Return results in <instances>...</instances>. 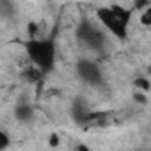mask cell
I'll list each match as a JSON object with an SVG mask.
<instances>
[{
  "instance_id": "cell-1",
  "label": "cell",
  "mask_w": 151,
  "mask_h": 151,
  "mask_svg": "<svg viewBox=\"0 0 151 151\" xmlns=\"http://www.w3.org/2000/svg\"><path fill=\"white\" fill-rule=\"evenodd\" d=\"M25 53L30 60V66L39 69L43 75L53 71L57 62V45L50 37H32L23 43Z\"/></svg>"
},
{
  "instance_id": "cell-2",
  "label": "cell",
  "mask_w": 151,
  "mask_h": 151,
  "mask_svg": "<svg viewBox=\"0 0 151 151\" xmlns=\"http://www.w3.org/2000/svg\"><path fill=\"white\" fill-rule=\"evenodd\" d=\"M133 13H135L133 7H123L119 4H110L105 7H98L96 18L103 30L110 32L117 39H126L128 25L132 22Z\"/></svg>"
},
{
  "instance_id": "cell-3",
  "label": "cell",
  "mask_w": 151,
  "mask_h": 151,
  "mask_svg": "<svg viewBox=\"0 0 151 151\" xmlns=\"http://www.w3.org/2000/svg\"><path fill=\"white\" fill-rule=\"evenodd\" d=\"M77 37L80 43H84L87 48L94 52H103L107 46V32L101 29L100 23L91 22L89 18H84L77 29Z\"/></svg>"
},
{
  "instance_id": "cell-4",
  "label": "cell",
  "mask_w": 151,
  "mask_h": 151,
  "mask_svg": "<svg viewBox=\"0 0 151 151\" xmlns=\"http://www.w3.org/2000/svg\"><path fill=\"white\" fill-rule=\"evenodd\" d=\"M78 78L87 86H100L103 82V69L93 59H78L75 66Z\"/></svg>"
},
{
  "instance_id": "cell-5",
  "label": "cell",
  "mask_w": 151,
  "mask_h": 151,
  "mask_svg": "<svg viewBox=\"0 0 151 151\" xmlns=\"http://www.w3.org/2000/svg\"><path fill=\"white\" fill-rule=\"evenodd\" d=\"M14 117L20 123H30L34 119V107L27 101H20L14 107Z\"/></svg>"
},
{
  "instance_id": "cell-6",
  "label": "cell",
  "mask_w": 151,
  "mask_h": 151,
  "mask_svg": "<svg viewBox=\"0 0 151 151\" xmlns=\"http://www.w3.org/2000/svg\"><path fill=\"white\" fill-rule=\"evenodd\" d=\"M43 77H45V75L39 69H36L34 66H30V68H27L23 71V78L27 82H30V84H41L43 82Z\"/></svg>"
},
{
  "instance_id": "cell-7",
  "label": "cell",
  "mask_w": 151,
  "mask_h": 151,
  "mask_svg": "<svg viewBox=\"0 0 151 151\" xmlns=\"http://www.w3.org/2000/svg\"><path fill=\"white\" fill-rule=\"evenodd\" d=\"M139 20H140V25L142 27H151V6L140 11Z\"/></svg>"
},
{
  "instance_id": "cell-8",
  "label": "cell",
  "mask_w": 151,
  "mask_h": 151,
  "mask_svg": "<svg viewBox=\"0 0 151 151\" xmlns=\"http://www.w3.org/2000/svg\"><path fill=\"white\" fill-rule=\"evenodd\" d=\"M9 146H11V137H9V133H7L6 130L0 128V151H7Z\"/></svg>"
},
{
  "instance_id": "cell-9",
  "label": "cell",
  "mask_w": 151,
  "mask_h": 151,
  "mask_svg": "<svg viewBox=\"0 0 151 151\" xmlns=\"http://www.w3.org/2000/svg\"><path fill=\"white\" fill-rule=\"evenodd\" d=\"M133 84H135L137 91H142L144 94H147V91H149V80H147V78H144V77H137V78L133 80Z\"/></svg>"
},
{
  "instance_id": "cell-10",
  "label": "cell",
  "mask_w": 151,
  "mask_h": 151,
  "mask_svg": "<svg viewBox=\"0 0 151 151\" xmlns=\"http://www.w3.org/2000/svg\"><path fill=\"white\" fill-rule=\"evenodd\" d=\"M0 14L2 16H13L14 14V4L13 2H0Z\"/></svg>"
},
{
  "instance_id": "cell-11",
  "label": "cell",
  "mask_w": 151,
  "mask_h": 151,
  "mask_svg": "<svg viewBox=\"0 0 151 151\" xmlns=\"http://www.w3.org/2000/svg\"><path fill=\"white\" fill-rule=\"evenodd\" d=\"M48 142H50V146L57 147V146H59V137H57L55 133H52V135H50V139H48Z\"/></svg>"
},
{
  "instance_id": "cell-12",
  "label": "cell",
  "mask_w": 151,
  "mask_h": 151,
  "mask_svg": "<svg viewBox=\"0 0 151 151\" xmlns=\"http://www.w3.org/2000/svg\"><path fill=\"white\" fill-rule=\"evenodd\" d=\"M135 100H137L139 103H146V101H147L146 94H139V93H135Z\"/></svg>"
},
{
  "instance_id": "cell-13",
  "label": "cell",
  "mask_w": 151,
  "mask_h": 151,
  "mask_svg": "<svg viewBox=\"0 0 151 151\" xmlns=\"http://www.w3.org/2000/svg\"><path fill=\"white\" fill-rule=\"evenodd\" d=\"M75 151H91V149H89L86 144H78L77 147H75Z\"/></svg>"
}]
</instances>
